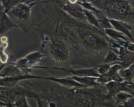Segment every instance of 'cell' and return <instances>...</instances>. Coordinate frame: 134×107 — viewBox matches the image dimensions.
I'll use <instances>...</instances> for the list:
<instances>
[{
  "label": "cell",
  "instance_id": "cell-6",
  "mask_svg": "<svg viewBox=\"0 0 134 107\" xmlns=\"http://www.w3.org/2000/svg\"><path fill=\"white\" fill-rule=\"evenodd\" d=\"M60 7L63 11L71 18L81 22H87L84 13V9L79 3L71 4L68 2V0H64Z\"/></svg>",
  "mask_w": 134,
  "mask_h": 107
},
{
  "label": "cell",
  "instance_id": "cell-25",
  "mask_svg": "<svg viewBox=\"0 0 134 107\" xmlns=\"http://www.w3.org/2000/svg\"><path fill=\"white\" fill-rule=\"evenodd\" d=\"M4 65H1V64H0V70H1V69H2V68H3V67Z\"/></svg>",
  "mask_w": 134,
  "mask_h": 107
},
{
  "label": "cell",
  "instance_id": "cell-23",
  "mask_svg": "<svg viewBox=\"0 0 134 107\" xmlns=\"http://www.w3.org/2000/svg\"><path fill=\"white\" fill-rule=\"evenodd\" d=\"M111 64L109 63H104L100 65L99 66H98L97 68V71H98V74L99 75H103V74H106L107 72L109 71L110 69V67H111Z\"/></svg>",
  "mask_w": 134,
  "mask_h": 107
},
{
  "label": "cell",
  "instance_id": "cell-8",
  "mask_svg": "<svg viewBox=\"0 0 134 107\" xmlns=\"http://www.w3.org/2000/svg\"><path fill=\"white\" fill-rule=\"evenodd\" d=\"M109 22L114 29L124 34L131 41L133 42V35L131 33V31L133 29V26L132 25L124 22V21L117 20L109 19Z\"/></svg>",
  "mask_w": 134,
  "mask_h": 107
},
{
  "label": "cell",
  "instance_id": "cell-20",
  "mask_svg": "<svg viewBox=\"0 0 134 107\" xmlns=\"http://www.w3.org/2000/svg\"><path fill=\"white\" fill-rule=\"evenodd\" d=\"M84 13H85V18H86V20L87 22V23H88L89 24L91 25V26H94V27H97L99 29L102 30L101 27H99V25L98 23V20H97L96 18L94 16V14L92 13V12H90V10H86V9H84Z\"/></svg>",
  "mask_w": 134,
  "mask_h": 107
},
{
  "label": "cell",
  "instance_id": "cell-27",
  "mask_svg": "<svg viewBox=\"0 0 134 107\" xmlns=\"http://www.w3.org/2000/svg\"><path fill=\"white\" fill-rule=\"evenodd\" d=\"M0 43H1V41H0Z\"/></svg>",
  "mask_w": 134,
  "mask_h": 107
},
{
  "label": "cell",
  "instance_id": "cell-3",
  "mask_svg": "<svg viewBox=\"0 0 134 107\" xmlns=\"http://www.w3.org/2000/svg\"><path fill=\"white\" fill-rule=\"evenodd\" d=\"M48 49L51 57L55 63H64L69 59V50L66 43L61 37L56 36L51 38Z\"/></svg>",
  "mask_w": 134,
  "mask_h": 107
},
{
  "label": "cell",
  "instance_id": "cell-19",
  "mask_svg": "<svg viewBox=\"0 0 134 107\" xmlns=\"http://www.w3.org/2000/svg\"><path fill=\"white\" fill-rule=\"evenodd\" d=\"M24 1L25 0H0V3H1V6L4 11L7 13L14 7Z\"/></svg>",
  "mask_w": 134,
  "mask_h": 107
},
{
  "label": "cell",
  "instance_id": "cell-1",
  "mask_svg": "<svg viewBox=\"0 0 134 107\" xmlns=\"http://www.w3.org/2000/svg\"><path fill=\"white\" fill-rule=\"evenodd\" d=\"M91 3L102 10L109 19L133 25V0H93Z\"/></svg>",
  "mask_w": 134,
  "mask_h": 107
},
{
  "label": "cell",
  "instance_id": "cell-11",
  "mask_svg": "<svg viewBox=\"0 0 134 107\" xmlns=\"http://www.w3.org/2000/svg\"><path fill=\"white\" fill-rule=\"evenodd\" d=\"M40 79L48 80L52 81L54 82H56L58 84L66 86L68 87H75V88H85L84 86L81 84L78 83L75 80L73 79L71 76L65 77V78H56V77H41L39 76Z\"/></svg>",
  "mask_w": 134,
  "mask_h": 107
},
{
  "label": "cell",
  "instance_id": "cell-2",
  "mask_svg": "<svg viewBox=\"0 0 134 107\" xmlns=\"http://www.w3.org/2000/svg\"><path fill=\"white\" fill-rule=\"evenodd\" d=\"M39 0L24 1L10 9L7 13L8 16L14 23L20 27L22 31L27 33L30 29L35 25V20L32 14V8L38 3Z\"/></svg>",
  "mask_w": 134,
  "mask_h": 107
},
{
  "label": "cell",
  "instance_id": "cell-22",
  "mask_svg": "<svg viewBox=\"0 0 134 107\" xmlns=\"http://www.w3.org/2000/svg\"><path fill=\"white\" fill-rule=\"evenodd\" d=\"M37 103V107H56V104L53 102H51L48 100L35 97Z\"/></svg>",
  "mask_w": 134,
  "mask_h": 107
},
{
  "label": "cell",
  "instance_id": "cell-13",
  "mask_svg": "<svg viewBox=\"0 0 134 107\" xmlns=\"http://www.w3.org/2000/svg\"><path fill=\"white\" fill-rule=\"evenodd\" d=\"M72 78L78 83L81 84L85 87H95L99 85L97 82L96 77L91 76H71Z\"/></svg>",
  "mask_w": 134,
  "mask_h": 107
},
{
  "label": "cell",
  "instance_id": "cell-5",
  "mask_svg": "<svg viewBox=\"0 0 134 107\" xmlns=\"http://www.w3.org/2000/svg\"><path fill=\"white\" fill-rule=\"evenodd\" d=\"M104 86L108 91V93L106 95L107 99L113 98V97L120 91H127L133 95V83H130L125 81L123 82L110 81L105 84Z\"/></svg>",
  "mask_w": 134,
  "mask_h": 107
},
{
  "label": "cell",
  "instance_id": "cell-14",
  "mask_svg": "<svg viewBox=\"0 0 134 107\" xmlns=\"http://www.w3.org/2000/svg\"><path fill=\"white\" fill-rule=\"evenodd\" d=\"M0 63L3 65H5L9 61V56L5 52V50L8 46V40L7 37L1 36L0 37Z\"/></svg>",
  "mask_w": 134,
  "mask_h": 107
},
{
  "label": "cell",
  "instance_id": "cell-16",
  "mask_svg": "<svg viewBox=\"0 0 134 107\" xmlns=\"http://www.w3.org/2000/svg\"><path fill=\"white\" fill-rule=\"evenodd\" d=\"M119 74L123 78L124 81L130 83H133L134 78V65L132 63L129 67L124 69H121L119 71Z\"/></svg>",
  "mask_w": 134,
  "mask_h": 107
},
{
  "label": "cell",
  "instance_id": "cell-4",
  "mask_svg": "<svg viewBox=\"0 0 134 107\" xmlns=\"http://www.w3.org/2000/svg\"><path fill=\"white\" fill-rule=\"evenodd\" d=\"M46 56L47 54H45L37 51L31 52L22 58L17 60L15 63H14V64L19 67L21 70H23L25 73L28 74L31 71V68L36 67L37 65L40 63Z\"/></svg>",
  "mask_w": 134,
  "mask_h": 107
},
{
  "label": "cell",
  "instance_id": "cell-24",
  "mask_svg": "<svg viewBox=\"0 0 134 107\" xmlns=\"http://www.w3.org/2000/svg\"><path fill=\"white\" fill-rule=\"evenodd\" d=\"M118 107H134V97L130 98L121 105L118 106Z\"/></svg>",
  "mask_w": 134,
  "mask_h": 107
},
{
  "label": "cell",
  "instance_id": "cell-18",
  "mask_svg": "<svg viewBox=\"0 0 134 107\" xmlns=\"http://www.w3.org/2000/svg\"><path fill=\"white\" fill-rule=\"evenodd\" d=\"M13 106L15 107H30L27 103L26 96L23 93H18L14 99Z\"/></svg>",
  "mask_w": 134,
  "mask_h": 107
},
{
  "label": "cell",
  "instance_id": "cell-26",
  "mask_svg": "<svg viewBox=\"0 0 134 107\" xmlns=\"http://www.w3.org/2000/svg\"><path fill=\"white\" fill-rule=\"evenodd\" d=\"M0 107H8V106H1V105H0Z\"/></svg>",
  "mask_w": 134,
  "mask_h": 107
},
{
  "label": "cell",
  "instance_id": "cell-9",
  "mask_svg": "<svg viewBox=\"0 0 134 107\" xmlns=\"http://www.w3.org/2000/svg\"><path fill=\"white\" fill-rule=\"evenodd\" d=\"M32 78H39V76L31 75L30 74H24L16 76L7 77V78H0V86L5 87H12L18 84L20 81L26 79H32Z\"/></svg>",
  "mask_w": 134,
  "mask_h": 107
},
{
  "label": "cell",
  "instance_id": "cell-10",
  "mask_svg": "<svg viewBox=\"0 0 134 107\" xmlns=\"http://www.w3.org/2000/svg\"><path fill=\"white\" fill-rule=\"evenodd\" d=\"M16 27H18V26L11 20L3 9H0V37Z\"/></svg>",
  "mask_w": 134,
  "mask_h": 107
},
{
  "label": "cell",
  "instance_id": "cell-17",
  "mask_svg": "<svg viewBox=\"0 0 134 107\" xmlns=\"http://www.w3.org/2000/svg\"><path fill=\"white\" fill-rule=\"evenodd\" d=\"M133 97V94L130 93L127 91H120L117 93L115 96L113 97V99L115 100V103L116 106L121 105L122 104L124 103L126 100H128L130 98Z\"/></svg>",
  "mask_w": 134,
  "mask_h": 107
},
{
  "label": "cell",
  "instance_id": "cell-15",
  "mask_svg": "<svg viewBox=\"0 0 134 107\" xmlns=\"http://www.w3.org/2000/svg\"><path fill=\"white\" fill-rule=\"evenodd\" d=\"M103 33L109 38H110L112 40H115V41H119V40H126V41H129V40H130L124 34L116 31V30L114 29L113 28L105 29H103Z\"/></svg>",
  "mask_w": 134,
  "mask_h": 107
},
{
  "label": "cell",
  "instance_id": "cell-7",
  "mask_svg": "<svg viewBox=\"0 0 134 107\" xmlns=\"http://www.w3.org/2000/svg\"><path fill=\"white\" fill-rule=\"evenodd\" d=\"M39 68H43V69H53L56 70H64V71L68 72L69 73H71L73 75L77 76H91V77H99V74H98L97 71V68H88V69H67L64 68H59V67H39Z\"/></svg>",
  "mask_w": 134,
  "mask_h": 107
},
{
  "label": "cell",
  "instance_id": "cell-12",
  "mask_svg": "<svg viewBox=\"0 0 134 107\" xmlns=\"http://www.w3.org/2000/svg\"><path fill=\"white\" fill-rule=\"evenodd\" d=\"M26 74L19 67L14 65L13 63L5 65L0 70V78H7V77L16 76L21 74ZM29 74V73H28Z\"/></svg>",
  "mask_w": 134,
  "mask_h": 107
},
{
  "label": "cell",
  "instance_id": "cell-21",
  "mask_svg": "<svg viewBox=\"0 0 134 107\" xmlns=\"http://www.w3.org/2000/svg\"><path fill=\"white\" fill-rule=\"evenodd\" d=\"M120 61V58L119 57V55L116 54L115 52H114L111 50H110L106 54L105 56L104 57V60H103V63H104L112 64L117 63Z\"/></svg>",
  "mask_w": 134,
  "mask_h": 107
}]
</instances>
